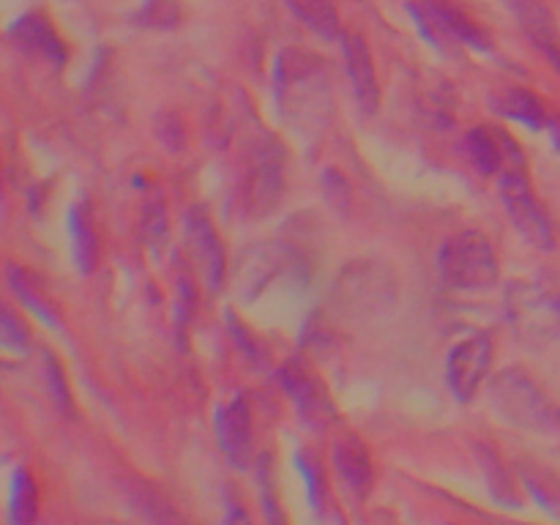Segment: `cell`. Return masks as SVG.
<instances>
[{"label":"cell","mask_w":560,"mask_h":525,"mask_svg":"<svg viewBox=\"0 0 560 525\" xmlns=\"http://www.w3.org/2000/svg\"><path fill=\"white\" fill-rule=\"evenodd\" d=\"M66 228H69L71 257H74L77 268H80V273H91L98 260V241H96V230H93L88 208L71 206L69 219H66Z\"/></svg>","instance_id":"ac0fdd59"},{"label":"cell","mask_w":560,"mask_h":525,"mask_svg":"<svg viewBox=\"0 0 560 525\" xmlns=\"http://www.w3.org/2000/svg\"><path fill=\"white\" fill-rule=\"evenodd\" d=\"M509 320L530 345H545L560 334V290L536 282H514L506 295Z\"/></svg>","instance_id":"7a4b0ae2"},{"label":"cell","mask_w":560,"mask_h":525,"mask_svg":"<svg viewBox=\"0 0 560 525\" xmlns=\"http://www.w3.org/2000/svg\"><path fill=\"white\" fill-rule=\"evenodd\" d=\"M295 465H299L301 476H304V487H306V498H310V506L315 509V512H320L323 498H326V476H323L320 459H317L312 452H301L299 457H295Z\"/></svg>","instance_id":"cb8c5ba5"},{"label":"cell","mask_w":560,"mask_h":525,"mask_svg":"<svg viewBox=\"0 0 560 525\" xmlns=\"http://www.w3.org/2000/svg\"><path fill=\"white\" fill-rule=\"evenodd\" d=\"M490 366H492L490 334L476 331V334H468L465 339H459V342L448 350V361H446V377L454 397H457L459 402L474 399V394L479 392L481 381L487 377Z\"/></svg>","instance_id":"52a82bcc"},{"label":"cell","mask_w":560,"mask_h":525,"mask_svg":"<svg viewBox=\"0 0 560 525\" xmlns=\"http://www.w3.org/2000/svg\"><path fill=\"white\" fill-rule=\"evenodd\" d=\"M217 441L222 446L224 457L235 468H249L252 452H255V432H252V410L244 397H235L233 402L222 405L213 419Z\"/></svg>","instance_id":"30bf717a"},{"label":"cell","mask_w":560,"mask_h":525,"mask_svg":"<svg viewBox=\"0 0 560 525\" xmlns=\"http://www.w3.org/2000/svg\"><path fill=\"white\" fill-rule=\"evenodd\" d=\"M441 282L454 293H479L498 282V260L492 244L479 230H465L443 241L438 249Z\"/></svg>","instance_id":"6da1fadb"},{"label":"cell","mask_w":560,"mask_h":525,"mask_svg":"<svg viewBox=\"0 0 560 525\" xmlns=\"http://www.w3.org/2000/svg\"><path fill=\"white\" fill-rule=\"evenodd\" d=\"M465 148H468L470 162H474V167L481 175H501L503 170L525 167V159L520 153L517 142L498 129L476 126L465 137Z\"/></svg>","instance_id":"4fadbf2b"},{"label":"cell","mask_w":560,"mask_h":525,"mask_svg":"<svg viewBox=\"0 0 560 525\" xmlns=\"http://www.w3.org/2000/svg\"><path fill=\"white\" fill-rule=\"evenodd\" d=\"M180 20H184V11H180L178 0H145L135 14L137 25L156 27V31H170V27L180 25Z\"/></svg>","instance_id":"603a6c76"},{"label":"cell","mask_w":560,"mask_h":525,"mask_svg":"<svg viewBox=\"0 0 560 525\" xmlns=\"http://www.w3.org/2000/svg\"><path fill=\"white\" fill-rule=\"evenodd\" d=\"M9 38L14 42L16 49L47 60L55 69H60L69 60V49H66L63 38L58 36L49 16L42 14V11H27V14L16 16L9 27Z\"/></svg>","instance_id":"8fae6325"},{"label":"cell","mask_w":560,"mask_h":525,"mask_svg":"<svg viewBox=\"0 0 560 525\" xmlns=\"http://www.w3.org/2000/svg\"><path fill=\"white\" fill-rule=\"evenodd\" d=\"M5 277H9V284H11V290H14V293H16V299H20L22 304H25L27 310H31L33 315L38 317V320L47 323L49 328H55V331H58V328H60L58 312H55L52 301H49L47 295H44V290L38 288L36 279H33L31 273L25 271V268L14 266V262H11V266L5 268Z\"/></svg>","instance_id":"d6986e66"},{"label":"cell","mask_w":560,"mask_h":525,"mask_svg":"<svg viewBox=\"0 0 560 525\" xmlns=\"http://www.w3.org/2000/svg\"><path fill=\"white\" fill-rule=\"evenodd\" d=\"M9 517L14 525H27L38 517L36 481L31 479V474L25 468H16L14 476H11Z\"/></svg>","instance_id":"44dd1931"},{"label":"cell","mask_w":560,"mask_h":525,"mask_svg":"<svg viewBox=\"0 0 560 525\" xmlns=\"http://www.w3.org/2000/svg\"><path fill=\"white\" fill-rule=\"evenodd\" d=\"M501 202L512 217L517 233L536 249H556V228L550 213L541 208L534 186H530L525 167H512L501 173Z\"/></svg>","instance_id":"277c9868"},{"label":"cell","mask_w":560,"mask_h":525,"mask_svg":"<svg viewBox=\"0 0 560 525\" xmlns=\"http://www.w3.org/2000/svg\"><path fill=\"white\" fill-rule=\"evenodd\" d=\"M0 345H3L5 353L14 355L27 353V348H31L25 323H22V317L14 315L11 306H3V317H0Z\"/></svg>","instance_id":"484cf974"},{"label":"cell","mask_w":560,"mask_h":525,"mask_svg":"<svg viewBox=\"0 0 560 525\" xmlns=\"http://www.w3.org/2000/svg\"><path fill=\"white\" fill-rule=\"evenodd\" d=\"M279 383L290 394L304 424L320 430V427H328L337 419V408H334L331 397H328V388L310 370L299 364H284L279 370Z\"/></svg>","instance_id":"ba28073f"},{"label":"cell","mask_w":560,"mask_h":525,"mask_svg":"<svg viewBox=\"0 0 560 525\" xmlns=\"http://www.w3.org/2000/svg\"><path fill=\"white\" fill-rule=\"evenodd\" d=\"M124 498H126V503L135 509V512H140L142 517H148V520H175L178 517V514L170 509V503L164 501V498L159 495L151 485H145V481H140V479L124 481Z\"/></svg>","instance_id":"7402d4cb"},{"label":"cell","mask_w":560,"mask_h":525,"mask_svg":"<svg viewBox=\"0 0 560 525\" xmlns=\"http://www.w3.org/2000/svg\"><path fill=\"white\" fill-rule=\"evenodd\" d=\"M408 14L430 38L432 47H446V42H457L479 52H492L490 33L470 22L463 11L448 5L446 0H416V3H408Z\"/></svg>","instance_id":"5b68a950"},{"label":"cell","mask_w":560,"mask_h":525,"mask_svg":"<svg viewBox=\"0 0 560 525\" xmlns=\"http://www.w3.org/2000/svg\"><path fill=\"white\" fill-rule=\"evenodd\" d=\"M142 233L153 249H159L167 238V213H164V202L159 195H151L142 206Z\"/></svg>","instance_id":"d4e9b609"},{"label":"cell","mask_w":560,"mask_h":525,"mask_svg":"<svg viewBox=\"0 0 560 525\" xmlns=\"http://www.w3.org/2000/svg\"><path fill=\"white\" fill-rule=\"evenodd\" d=\"M323 184H326V195L331 197V202H345L350 197V186L345 184V178L334 170L323 173Z\"/></svg>","instance_id":"f1b7e54d"},{"label":"cell","mask_w":560,"mask_h":525,"mask_svg":"<svg viewBox=\"0 0 560 525\" xmlns=\"http://www.w3.org/2000/svg\"><path fill=\"white\" fill-rule=\"evenodd\" d=\"M279 191H282V151L277 142H271L268 148L257 151V159L246 173L238 197L241 208L249 217H260L277 206Z\"/></svg>","instance_id":"9c48e42d"},{"label":"cell","mask_w":560,"mask_h":525,"mask_svg":"<svg viewBox=\"0 0 560 525\" xmlns=\"http://www.w3.org/2000/svg\"><path fill=\"white\" fill-rule=\"evenodd\" d=\"M479 463H481V470H485V476H487V479H490V490L495 492L498 498H503V501H512V503L517 501V498H514L512 481H509L506 470H503V465L498 463V457L487 446L481 448Z\"/></svg>","instance_id":"4316f807"},{"label":"cell","mask_w":560,"mask_h":525,"mask_svg":"<svg viewBox=\"0 0 560 525\" xmlns=\"http://www.w3.org/2000/svg\"><path fill=\"white\" fill-rule=\"evenodd\" d=\"M334 470H337L339 481L345 485V490L350 495L366 498L372 492V485H375V470H372L370 452H366L364 443L355 435H345L334 443L331 452Z\"/></svg>","instance_id":"9a60e30c"},{"label":"cell","mask_w":560,"mask_h":525,"mask_svg":"<svg viewBox=\"0 0 560 525\" xmlns=\"http://www.w3.org/2000/svg\"><path fill=\"white\" fill-rule=\"evenodd\" d=\"M492 107H495V113L528 126L530 131L547 129L552 118V115L547 113L545 102H541L536 93L525 91V88H509V91H503L501 96L492 98Z\"/></svg>","instance_id":"e0dca14e"},{"label":"cell","mask_w":560,"mask_h":525,"mask_svg":"<svg viewBox=\"0 0 560 525\" xmlns=\"http://www.w3.org/2000/svg\"><path fill=\"white\" fill-rule=\"evenodd\" d=\"M342 49H345V66H348V77L353 82V93L359 98L361 109L366 115L377 113V104H381V88H377L375 66H372V55L366 49V42L359 33H345L342 36Z\"/></svg>","instance_id":"2e32d148"},{"label":"cell","mask_w":560,"mask_h":525,"mask_svg":"<svg viewBox=\"0 0 560 525\" xmlns=\"http://www.w3.org/2000/svg\"><path fill=\"white\" fill-rule=\"evenodd\" d=\"M284 3L320 38L339 36V11L331 0H284Z\"/></svg>","instance_id":"ffe728a7"},{"label":"cell","mask_w":560,"mask_h":525,"mask_svg":"<svg viewBox=\"0 0 560 525\" xmlns=\"http://www.w3.org/2000/svg\"><path fill=\"white\" fill-rule=\"evenodd\" d=\"M184 228L186 244H189L191 257L202 266V277H206L208 288L219 290L224 282V249L211 219H208L206 208H189L184 219Z\"/></svg>","instance_id":"7c38bea8"},{"label":"cell","mask_w":560,"mask_h":525,"mask_svg":"<svg viewBox=\"0 0 560 525\" xmlns=\"http://www.w3.org/2000/svg\"><path fill=\"white\" fill-rule=\"evenodd\" d=\"M44 381H47L49 392H52V399L58 402V408L63 413H71V394L69 386H66L63 370H60L58 359L52 353H44Z\"/></svg>","instance_id":"83f0119b"},{"label":"cell","mask_w":560,"mask_h":525,"mask_svg":"<svg viewBox=\"0 0 560 525\" xmlns=\"http://www.w3.org/2000/svg\"><path fill=\"white\" fill-rule=\"evenodd\" d=\"M509 5L523 31L528 33L530 42L545 52V58L560 71V31L552 11L547 9L545 0H503Z\"/></svg>","instance_id":"5bb4252c"},{"label":"cell","mask_w":560,"mask_h":525,"mask_svg":"<svg viewBox=\"0 0 560 525\" xmlns=\"http://www.w3.org/2000/svg\"><path fill=\"white\" fill-rule=\"evenodd\" d=\"M277 82L282 107H288V113L293 115H304V118L306 107H310V113H315L312 107L320 102L323 88H326L317 58L299 52V49H284V52L279 55Z\"/></svg>","instance_id":"8992f818"},{"label":"cell","mask_w":560,"mask_h":525,"mask_svg":"<svg viewBox=\"0 0 560 525\" xmlns=\"http://www.w3.org/2000/svg\"><path fill=\"white\" fill-rule=\"evenodd\" d=\"M547 131H550V137H552V145H556L560 151V115H552Z\"/></svg>","instance_id":"f546056e"},{"label":"cell","mask_w":560,"mask_h":525,"mask_svg":"<svg viewBox=\"0 0 560 525\" xmlns=\"http://www.w3.org/2000/svg\"><path fill=\"white\" fill-rule=\"evenodd\" d=\"M490 397L501 419L525 427V430H552L560 424V416L547 405L545 394L520 370L501 372L492 381Z\"/></svg>","instance_id":"3957f363"}]
</instances>
